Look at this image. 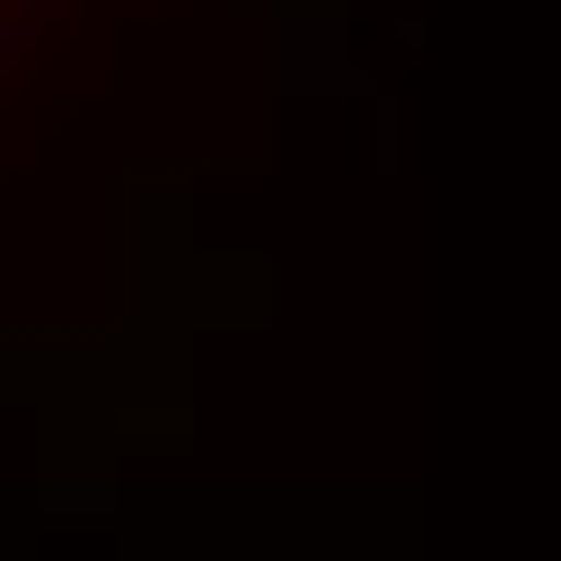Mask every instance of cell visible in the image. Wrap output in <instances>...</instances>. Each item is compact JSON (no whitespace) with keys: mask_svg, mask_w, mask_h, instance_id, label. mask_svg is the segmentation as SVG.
<instances>
[{"mask_svg":"<svg viewBox=\"0 0 561 561\" xmlns=\"http://www.w3.org/2000/svg\"><path fill=\"white\" fill-rule=\"evenodd\" d=\"M126 436H156V446H184L194 426H184V407H136V416H126Z\"/></svg>","mask_w":561,"mask_h":561,"instance_id":"obj_1","label":"cell"}]
</instances>
